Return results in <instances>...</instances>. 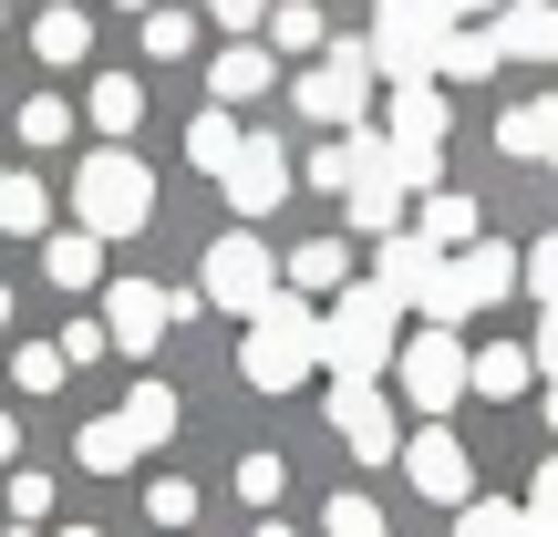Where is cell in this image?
Instances as JSON below:
<instances>
[{"label":"cell","instance_id":"obj_1","mask_svg":"<svg viewBox=\"0 0 558 537\" xmlns=\"http://www.w3.org/2000/svg\"><path fill=\"white\" fill-rule=\"evenodd\" d=\"M393 352H403V310L373 290V279H352V290L320 310V373L331 382H383Z\"/></svg>","mask_w":558,"mask_h":537},{"label":"cell","instance_id":"obj_2","mask_svg":"<svg viewBox=\"0 0 558 537\" xmlns=\"http://www.w3.org/2000/svg\"><path fill=\"white\" fill-rule=\"evenodd\" d=\"M239 373H248V393H290V382H311V373H320V310H311L300 290H279L269 310H248Z\"/></svg>","mask_w":558,"mask_h":537},{"label":"cell","instance_id":"obj_3","mask_svg":"<svg viewBox=\"0 0 558 537\" xmlns=\"http://www.w3.org/2000/svg\"><path fill=\"white\" fill-rule=\"evenodd\" d=\"M145 218H156V166H135L124 145H94V156L73 166V228H94V239H135Z\"/></svg>","mask_w":558,"mask_h":537},{"label":"cell","instance_id":"obj_4","mask_svg":"<svg viewBox=\"0 0 558 537\" xmlns=\"http://www.w3.org/2000/svg\"><path fill=\"white\" fill-rule=\"evenodd\" d=\"M445 32L456 21H435V0H373V73L383 83H435V62H445Z\"/></svg>","mask_w":558,"mask_h":537},{"label":"cell","instance_id":"obj_5","mask_svg":"<svg viewBox=\"0 0 558 537\" xmlns=\"http://www.w3.org/2000/svg\"><path fill=\"white\" fill-rule=\"evenodd\" d=\"M197 300H218V310H269L279 300V248L259 239V228H228V239H207V259H197Z\"/></svg>","mask_w":558,"mask_h":537},{"label":"cell","instance_id":"obj_6","mask_svg":"<svg viewBox=\"0 0 558 537\" xmlns=\"http://www.w3.org/2000/svg\"><path fill=\"white\" fill-rule=\"evenodd\" d=\"M518 290V248L507 239H476V248H456L445 259V279H435V331H456V320H476V310H497V300Z\"/></svg>","mask_w":558,"mask_h":537},{"label":"cell","instance_id":"obj_7","mask_svg":"<svg viewBox=\"0 0 558 537\" xmlns=\"http://www.w3.org/2000/svg\"><path fill=\"white\" fill-rule=\"evenodd\" d=\"M393 382H403V414L445 424V414H456V393H465V341L456 331H403Z\"/></svg>","mask_w":558,"mask_h":537},{"label":"cell","instance_id":"obj_8","mask_svg":"<svg viewBox=\"0 0 558 537\" xmlns=\"http://www.w3.org/2000/svg\"><path fill=\"white\" fill-rule=\"evenodd\" d=\"M290 94H300V114H311V124H341V135H352L362 103H373V52H362V41H331Z\"/></svg>","mask_w":558,"mask_h":537},{"label":"cell","instance_id":"obj_9","mask_svg":"<svg viewBox=\"0 0 558 537\" xmlns=\"http://www.w3.org/2000/svg\"><path fill=\"white\" fill-rule=\"evenodd\" d=\"M393 465H403V486H414L424 507H465V497H476V465H465V444L445 435V424H414Z\"/></svg>","mask_w":558,"mask_h":537},{"label":"cell","instance_id":"obj_10","mask_svg":"<svg viewBox=\"0 0 558 537\" xmlns=\"http://www.w3.org/2000/svg\"><path fill=\"white\" fill-rule=\"evenodd\" d=\"M435 279H445V248H424L414 228L373 239V290L393 300V310H435Z\"/></svg>","mask_w":558,"mask_h":537},{"label":"cell","instance_id":"obj_11","mask_svg":"<svg viewBox=\"0 0 558 537\" xmlns=\"http://www.w3.org/2000/svg\"><path fill=\"white\" fill-rule=\"evenodd\" d=\"M218 186H228V207H239V228H248V218H269V207L300 186V166L279 156V135H239V166H228Z\"/></svg>","mask_w":558,"mask_h":537},{"label":"cell","instance_id":"obj_12","mask_svg":"<svg viewBox=\"0 0 558 537\" xmlns=\"http://www.w3.org/2000/svg\"><path fill=\"white\" fill-rule=\"evenodd\" d=\"M331 435L352 444L362 465H393L403 455V424H393V403H383L373 382H331Z\"/></svg>","mask_w":558,"mask_h":537},{"label":"cell","instance_id":"obj_13","mask_svg":"<svg viewBox=\"0 0 558 537\" xmlns=\"http://www.w3.org/2000/svg\"><path fill=\"white\" fill-rule=\"evenodd\" d=\"M104 341L135 352V362L166 341V290H156V279H114V290H104Z\"/></svg>","mask_w":558,"mask_h":537},{"label":"cell","instance_id":"obj_14","mask_svg":"<svg viewBox=\"0 0 558 537\" xmlns=\"http://www.w3.org/2000/svg\"><path fill=\"white\" fill-rule=\"evenodd\" d=\"M279 290H300V300H341V290H352V239H300L290 259H279Z\"/></svg>","mask_w":558,"mask_h":537},{"label":"cell","instance_id":"obj_15","mask_svg":"<svg viewBox=\"0 0 558 537\" xmlns=\"http://www.w3.org/2000/svg\"><path fill=\"white\" fill-rule=\"evenodd\" d=\"M497 62H558V0H507L497 11Z\"/></svg>","mask_w":558,"mask_h":537},{"label":"cell","instance_id":"obj_16","mask_svg":"<svg viewBox=\"0 0 558 537\" xmlns=\"http://www.w3.org/2000/svg\"><path fill=\"white\" fill-rule=\"evenodd\" d=\"M383 135L403 145V156H445V94L435 83H393V124Z\"/></svg>","mask_w":558,"mask_h":537},{"label":"cell","instance_id":"obj_17","mask_svg":"<svg viewBox=\"0 0 558 537\" xmlns=\"http://www.w3.org/2000/svg\"><path fill=\"white\" fill-rule=\"evenodd\" d=\"M497 145H507L518 166H548V156H558V94L507 103V114H497Z\"/></svg>","mask_w":558,"mask_h":537},{"label":"cell","instance_id":"obj_18","mask_svg":"<svg viewBox=\"0 0 558 537\" xmlns=\"http://www.w3.org/2000/svg\"><path fill=\"white\" fill-rule=\"evenodd\" d=\"M527 382H538L527 341H486V352H465V393H486V403H518Z\"/></svg>","mask_w":558,"mask_h":537},{"label":"cell","instance_id":"obj_19","mask_svg":"<svg viewBox=\"0 0 558 537\" xmlns=\"http://www.w3.org/2000/svg\"><path fill=\"white\" fill-rule=\"evenodd\" d=\"M269 83H279V62H269V41H228V52L207 62V94H218V103H259Z\"/></svg>","mask_w":558,"mask_h":537},{"label":"cell","instance_id":"obj_20","mask_svg":"<svg viewBox=\"0 0 558 537\" xmlns=\"http://www.w3.org/2000/svg\"><path fill=\"white\" fill-rule=\"evenodd\" d=\"M41 279H52V290H94L104 279V239L94 228H52V239H41Z\"/></svg>","mask_w":558,"mask_h":537},{"label":"cell","instance_id":"obj_21","mask_svg":"<svg viewBox=\"0 0 558 537\" xmlns=\"http://www.w3.org/2000/svg\"><path fill=\"white\" fill-rule=\"evenodd\" d=\"M414 239H424V248H476V197H456V186H424Z\"/></svg>","mask_w":558,"mask_h":537},{"label":"cell","instance_id":"obj_22","mask_svg":"<svg viewBox=\"0 0 558 537\" xmlns=\"http://www.w3.org/2000/svg\"><path fill=\"white\" fill-rule=\"evenodd\" d=\"M0 228H11V239H52V186L0 166Z\"/></svg>","mask_w":558,"mask_h":537},{"label":"cell","instance_id":"obj_23","mask_svg":"<svg viewBox=\"0 0 558 537\" xmlns=\"http://www.w3.org/2000/svg\"><path fill=\"white\" fill-rule=\"evenodd\" d=\"M259 32H269V52H300V62H320V52H331V21H320L311 0H269V21H259Z\"/></svg>","mask_w":558,"mask_h":537},{"label":"cell","instance_id":"obj_24","mask_svg":"<svg viewBox=\"0 0 558 537\" xmlns=\"http://www.w3.org/2000/svg\"><path fill=\"white\" fill-rule=\"evenodd\" d=\"M83 114L104 124V145H124V135L145 124V83H135V73H104L94 94H83Z\"/></svg>","mask_w":558,"mask_h":537},{"label":"cell","instance_id":"obj_25","mask_svg":"<svg viewBox=\"0 0 558 537\" xmlns=\"http://www.w3.org/2000/svg\"><path fill=\"white\" fill-rule=\"evenodd\" d=\"M114 414H124V435H135V444H166V435H177V424H186V403L166 393V382H135V393H124Z\"/></svg>","mask_w":558,"mask_h":537},{"label":"cell","instance_id":"obj_26","mask_svg":"<svg viewBox=\"0 0 558 537\" xmlns=\"http://www.w3.org/2000/svg\"><path fill=\"white\" fill-rule=\"evenodd\" d=\"M186 166H197V176H228V166H239V124H228V103H207V114L186 124Z\"/></svg>","mask_w":558,"mask_h":537},{"label":"cell","instance_id":"obj_27","mask_svg":"<svg viewBox=\"0 0 558 537\" xmlns=\"http://www.w3.org/2000/svg\"><path fill=\"white\" fill-rule=\"evenodd\" d=\"M32 52H41V62H83V52H94V21H83L73 0H52V11L32 21Z\"/></svg>","mask_w":558,"mask_h":537},{"label":"cell","instance_id":"obj_28","mask_svg":"<svg viewBox=\"0 0 558 537\" xmlns=\"http://www.w3.org/2000/svg\"><path fill=\"white\" fill-rule=\"evenodd\" d=\"M73 455H83V465H94V476H124V465H135V455H145V444H135V435H124V414H94V424H83V435H73Z\"/></svg>","mask_w":558,"mask_h":537},{"label":"cell","instance_id":"obj_29","mask_svg":"<svg viewBox=\"0 0 558 537\" xmlns=\"http://www.w3.org/2000/svg\"><path fill=\"white\" fill-rule=\"evenodd\" d=\"M456 537H527V507H507V497H465V507H456Z\"/></svg>","mask_w":558,"mask_h":537},{"label":"cell","instance_id":"obj_30","mask_svg":"<svg viewBox=\"0 0 558 537\" xmlns=\"http://www.w3.org/2000/svg\"><path fill=\"white\" fill-rule=\"evenodd\" d=\"M435 73L486 83V73H497V32H445V62H435Z\"/></svg>","mask_w":558,"mask_h":537},{"label":"cell","instance_id":"obj_31","mask_svg":"<svg viewBox=\"0 0 558 537\" xmlns=\"http://www.w3.org/2000/svg\"><path fill=\"white\" fill-rule=\"evenodd\" d=\"M518 279H527V300H538V310H558V228L518 248Z\"/></svg>","mask_w":558,"mask_h":537},{"label":"cell","instance_id":"obj_32","mask_svg":"<svg viewBox=\"0 0 558 537\" xmlns=\"http://www.w3.org/2000/svg\"><path fill=\"white\" fill-rule=\"evenodd\" d=\"M197 52V21L186 11H145V62H186Z\"/></svg>","mask_w":558,"mask_h":537},{"label":"cell","instance_id":"obj_33","mask_svg":"<svg viewBox=\"0 0 558 537\" xmlns=\"http://www.w3.org/2000/svg\"><path fill=\"white\" fill-rule=\"evenodd\" d=\"M145 517H156V527H197V486H186V476H156V486H145Z\"/></svg>","mask_w":558,"mask_h":537},{"label":"cell","instance_id":"obj_34","mask_svg":"<svg viewBox=\"0 0 558 537\" xmlns=\"http://www.w3.org/2000/svg\"><path fill=\"white\" fill-rule=\"evenodd\" d=\"M62 373H73V362H62L52 341H21V352H11V382H21V393H52Z\"/></svg>","mask_w":558,"mask_h":537},{"label":"cell","instance_id":"obj_35","mask_svg":"<svg viewBox=\"0 0 558 537\" xmlns=\"http://www.w3.org/2000/svg\"><path fill=\"white\" fill-rule=\"evenodd\" d=\"M62 135H73V103H62V94H32V103H21V145H62Z\"/></svg>","mask_w":558,"mask_h":537},{"label":"cell","instance_id":"obj_36","mask_svg":"<svg viewBox=\"0 0 558 537\" xmlns=\"http://www.w3.org/2000/svg\"><path fill=\"white\" fill-rule=\"evenodd\" d=\"M320 527H331V537H383V497H362V486H352V497H331V517H320Z\"/></svg>","mask_w":558,"mask_h":537},{"label":"cell","instance_id":"obj_37","mask_svg":"<svg viewBox=\"0 0 558 537\" xmlns=\"http://www.w3.org/2000/svg\"><path fill=\"white\" fill-rule=\"evenodd\" d=\"M279 486H290V465H279V455H239V497L248 507H269Z\"/></svg>","mask_w":558,"mask_h":537},{"label":"cell","instance_id":"obj_38","mask_svg":"<svg viewBox=\"0 0 558 537\" xmlns=\"http://www.w3.org/2000/svg\"><path fill=\"white\" fill-rule=\"evenodd\" d=\"M11 517H21V527L52 517V476H32V465H21V476H11Z\"/></svg>","mask_w":558,"mask_h":537},{"label":"cell","instance_id":"obj_39","mask_svg":"<svg viewBox=\"0 0 558 537\" xmlns=\"http://www.w3.org/2000/svg\"><path fill=\"white\" fill-rule=\"evenodd\" d=\"M52 352H62V362H73V373H83V362H104V352H114V341H104V320H73V331H62V341H52Z\"/></svg>","mask_w":558,"mask_h":537},{"label":"cell","instance_id":"obj_40","mask_svg":"<svg viewBox=\"0 0 558 537\" xmlns=\"http://www.w3.org/2000/svg\"><path fill=\"white\" fill-rule=\"evenodd\" d=\"M207 21H218V32H259L269 0H207Z\"/></svg>","mask_w":558,"mask_h":537},{"label":"cell","instance_id":"obj_41","mask_svg":"<svg viewBox=\"0 0 558 537\" xmlns=\"http://www.w3.org/2000/svg\"><path fill=\"white\" fill-rule=\"evenodd\" d=\"M311 186H352V135H341V145H320V156H311Z\"/></svg>","mask_w":558,"mask_h":537},{"label":"cell","instance_id":"obj_42","mask_svg":"<svg viewBox=\"0 0 558 537\" xmlns=\"http://www.w3.org/2000/svg\"><path fill=\"white\" fill-rule=\"evenodd\" d=\"M527 362H538V373H558V310H538V341H527Z\"/></svg>","mask_w":558,"mask_h":537},{"label":"cell","instance_id":"obj_43","mask_svg":"<svg viewBox=\"0 0 558 537\" xmlns=\"http://www.w3.org/2000/svg\"><path fill=\"white\" fill-rule=\"evenodd\" d=\"M486 11H507V0H435V21H456V32H465V21H486Z\"/></svg>","mask_w":558,"mask_h":537},{"label":"cell","instance_id":"obj_44","mask_svg":"<svg viewBox=\"0 0 558 537\" xmlns=\"http://www.w3.org/2000/svg\"><path fill=\"white\" fill-rule=\"evenodd\" d=\"M11 455H21V424H11V414H0V465H11Z\"/></svg>","mask_w":558,"mask_h":537},{"label":"cell","instance_id":"obj_45","mask_svg":"<svg viewBox=\"0 0 558 537\" xmlns=\"http://www.w3.org/2000/svg\"><path fill=\"white\" fill-rule=\"evenodd\" d=\"M259 537H290V517H259Z\"/></svg>","mask_w":558,"mask_h":537},{"label":"cell","instance_id":"obj_46","mask_svg":"<svg viewBox=\"0 0 558 537\" xmlns=\"http://www.w3.org/2000/svg\"><path fill=\"white\" fill-rule=\"evenodd\" d=\"M52 537H104V527H52Z\"/></svg>","mask_w":558,"mask_h":537},{"label":"cell","instance_id":"obj_47","mask_svg":"<svg viewBox=\"0 0 558 537\" xmlns=\"http://www.w3.org/2000/svg\"><path fill=\"white\" fill-rule=\"evenodd\" d=\"M548 424H558V373H548Z\"/></svg>","mask_w":558,"mask_h":537},{"label":"cell","instance_id":"obj_48","mask_svg":"<svg viewBox=\"0 0 558 537\" xmlns=\"http://www.w3.org/2000/svg\"><path fill=\"white\" fill-rule=\"evenodd\" d=\"M114 11H156V0H114Z\"/></svg>","mask_w":558,"mask_h":537},{"label":"cell","instance_id":"obj_49","mask_svg":"<svg viewBox=\"0 0 558 537\" xmlns=\"http://www.w3.org/2000/svg\"><path fill=\"white\" fill-rule=\"evenodd\" d=\"M0 331H11V290H0Z\"/></svg>","mask_w":558,"mask_h":537},{"label":"cell","instance_id":"obj_50","mask_svg":"<svg viewBox=\"0 0 558 537\" xmlns=\"http://www.w3.org/2000/svg\"><path fill=\"white\" fill-rule=\"evenodd\" d=\"M0 537H32V527H0Z\"/></svg>","mask_w":558,"mask_h":537},{"label":"cell","instance_id":"obj_51","mask_svg":"<svg viewBox=\"0 0 558 537\" xmlns=\"http://www.w3.org/2000/svg\"><path fill=\"white\" fill-rule=\"evenodd\" d=\"M0 32H11V11H0Z\"/></svg>","mask_w":558,"mask_h":537},{"label":"cell","instance_id":"obj_52","mask_svg":"<svg viewBox=\"0 0 558 537\" xmlns=\"http://www.w3.org/2000/svg\"><path fill=\"white\" fill-rule=\"evenodd\" d=\"M548 176H558V156H548Z\"/></svg>","mask_w":558,"mask_h":537}]
</instances>
